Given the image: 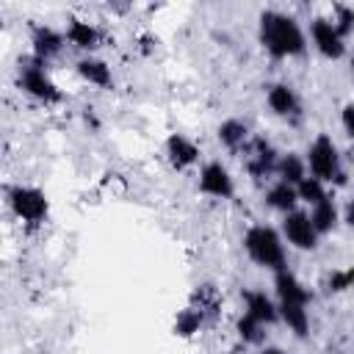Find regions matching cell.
<instances>
[{
  "instance_id": "cell-1",
  "label": "cell",
  "mask_w": 354,
  "mask_h": 354,
  "mask_svg": "<svg viewBox=\"0 0 354 354\" xmlns=\"http://www.w3.org/2000/svg\"><path fill=\"white\" fill-rule=\"evenodd\" d=\"M257 39L260 47L274 61L299 58L307 53V33L299 25V19L279 8H266L257 17Z\"/></svg>"
},
{
  "instance_id": "cell-2",
  "label": "cell",
  "mask_w": 354,
  "mask_h": 354,
  "mask_svg": "<svg viewBox=\"0 0 354 354\" xmlns=\"http://www.w3.org/2000/svg\"><path fill=\"white\" fill-rule=\"evenodd\" d=\"M304 166H307V174L315 177V180H321L324 185H329V183L332 185H346L348 183V171H346L340 147L335 144V138L329 133H318L307 144Z\"/></svg>"
},
{
  "instance_id": "cell-3",
  "label": "cell",
  "mask_w": 354,
  "mask_h": 354,
  "mask_svg": "<svg viewBox=\"0 0 354 354\" xmlns=\"http://www.w3.org/2000/svg\"><path fill=\"white\" fill-rule=\"evenodd\" d=\"M243 252L246 257L257 266V268H266V271H279V268H288V249H285V241L279 235V230H274L271 224H252L243 238Z\"/></svg>"
},
{
  "instance_id": "cell-4",
  "label": "cell",
  "mask_w": 354,
  "mask_h": 354,
  "mask_svg": "<svg viewBox=\"0 0 354 354\" xmlns=\"http://www.w3.org/2000/svg\"><path fill=\"white\" fill-rule=\"evenodd\" d=\"M17 86L19 91H25L30 100L36 102H44V105H58L64 100V91L58 88V83L50 77L47 72V64L36 61L33 55L28 58H19V66H17Z\"/></svg>"
},
{
  "instance_id": "cell-5",
  "label": "cell",
  "mask_w": 354,
  "mask_h": 354,
  "mask_svg": "<svg viewBox=\"0 0 354 354\" xmlns=\"http://www.w3.org/2000/svg\"><path fill=\"white\" fill-rule=\"evenodd\" d=\"M6 202L14 213V218H19L22 224L28 227H39L47 221V213H50V199L41 188L36 185H28V183H17L6 191Z\"/></svg>"
},
{
  "instance_id": "cell-6",
  "label": "cell",
  "mask_w": 354,
  "mask_h": 354,
  "mask_svg": "<svg viewBox=\"0 0 354 354\" xmlns=\"http://www.w3.org/2000/svg\"><path fill=\"white\" fill-rule=\"evenodd\" d=\"M196 188H199V194L207 196V199L230 202V199L235 196V177H232V171L227 169V163H221V160H207V163H202V169H199Z\"/></svg>"
},
{
  "instance_id": "cell-7",
  "label": "cell",
  "mask_w": 354,
  "mask_h": 354,
  "mask_svg": "<svg viewBox=\"0 0 354 354\" xmlns=\"http://www.w3.org/2000/svg\"><path fill=\"white\" fill-rule=\"evenodd\" d=\"M279 235H282V241H285L288 246H293V249H299V252H315V249H318V241H321V235L315 232V227H313L307 210H299V207L282 216Z\"/></svg>"
},
{
  "instance_id": "cell-8",
  "label": "cell",
  "mask_w": 354,
  "mask_h": 354,
  "mask_svg": "<svg viewBox=\"0 0 354 354\" xmlns=\"http://www.w3.org/2000/svg\"><path fill=\"white\" fill-rule=\"evenodd\" d=\"M313 41V47L326 58V61H340V58H346V53H348V39H343L340 33H337V28L332 25V19L329 17H315L313 22H310V39H307V44Z\"/></svg>"
},
{
  "instance_id": "cell-9",
  "label": "cell",
  "mask_w": 354,
  "mask_h": 354,
  "mask_svg": "<svg viewBox=\"0 0 354 354\" xmlns=\"http://www.w3.org/2000/svg\"><path fill=\"white\" fill-rule=\"evenodd\" d=\"M266 105L282 122H299L301 119V97L288 80H277V83L266 86Z\"/></svg>"
},
{
  "instance_id": "cell-10",
  "label": "cell",
  "mask_w": 354,
  "mask_h": 354,
  "mask_svg": "<svg viewBox=\"0 0 354 354\" xmlns=\"http://www.w3.org/2000/svg\"><path fill=\"white\" fill-rule=\"evenodd\" d=\"M243 155H246V171H249V177H252V180H268V177L274 174L279 149H277L268 138L252 136V141L246 144Z\"/></svg>"
},
{
  "instance_id": "cell-11",
  "label": "cell",
  "mask_w": 354,
  "mask_h": 354,
  "mask_svg": "<svg viewBox=\"0 0 354 354\" xmlns=\"http://www.w3.org/2000/svg\"><path fill=\"white\" fill-rule=\"evenodd\" d=\"M163 152H166V160H169V166H171L174 171H188V169H194V166L199 163V158H202L199 144H196L191 136L177 133V130L166 136Z\"/></svg>"
},
{
  "instance_id": "cell-12",
  "label": "cell",
  "mask_w": 354,
  "mask_h": 354,
  "mask_svg": "<svg viewBox=\"0 0 354 354\" xmlns=\"http://www.w3.org/2000/svg\"><path fill=\"white\" fill-rule=\"evenodd\" d=\"M66 47V39L53 25H33L30 28V55L41 64L55 61Z\"/></svg>"
},
{
  "instance_id": "cell-13",
  "label": "cell",
  "mask_w": 354,
  "mask_h": 354,
  "mask_svg": "<svg viewBox=\"0 0 354 354\" xmlns=\"http://www.w3.org/2000/svg\"><path fill=\"white\" fill-rule=\"evenodd\" d=\"M274 296L279 304H304L307 307L313 301V290L290 268L274 271Z\"/></svg>"
},
{
  "instance_id": "cell-14",
  "label": "cell",
  "mask_w": 354,
  "mask_h": 354,
  "mask_svg": "<svg viewBox=\"0 0 354 354\" xmlns=\"http://www.w3.org/2000/svg\"><path fill=\"white\" fill-rule=\"evenodd\" d=\"M64 39L72 47L83 50L86 55H94V50L102 44V30H100L97 22H88L83 17H69L66 19V28H64Z\"/></svg>"
},
{
  "instance_id": "cell-15",
  "label": "cell",
  "mask_w": 354,
  "mask_h": 354,
  "mask_svg": "<svg viewBox=\"0 0 354 354\" xmlns=\"http://www.w3.org/2000/svg\"><path fill=\"white\" fill-rule=\"evenodd\" d=\"M243 299V313L252 315L254 321H260L263 326H274L279 324V315H277V299L260 288H243L241 293Z\"/></svg>"
},
{
  "instance_id": "cell-16",
  "label": "cell",
  "mask_w": 354,
  "mask_h": 354,
  "mask_svg": "<svg viewBox=\"0 0 354 354\" xmlns=\"http://www.w3.org/2000/svg\"><path fill=\"white\" fill-rule=\"evenodd\" d=\"M75 72L83 83L94 86V88H113V72L108 66V61H102L100 55H83L75 61Z\"/></svg>"
},
{
  "instance_id": "cell-17",
  "label": "cell",
  "mask_w": 354,
  "mask_h": 354,
  "mask_svg": "<svg viewBox=\"0 0 354 354\" xmlns=\"http://www.w3.org/2000/svg\"><path fill=\"white\" fill-rule=\"evenodd\" d=\"M216 138L227 152H243L246 144L252 141V127H249V122L230 116L216 127Z\"/></svg>"
},
{
  "instance_id": "cell-18",
  "label": "cell",
  "mask_w": 354,
  "mask_h": 354,
  "mask_svg": "<svg viewBox=\"0 0 354 354\" xmlns=\"http://www.w3.org/2000/svg\"><path fill=\"white\" fill-rule=\"evenodd\" d=\"M307 216H310V221H313V227H315L318 235H332L337 230V224L343 221V213H340L337 202L332 199V194L326 199H321L318 205H313L307 210Z\"/></svg>"
},
{
  "instance_id": "cell-19",
  "label": "cell",
  "mask_w": 354,
  "mask_h": 354,
  "mask_svg": "<svg viewBox=\"0 0 354 354\" xmlns=\"http://www.w3.org/2000/svg\"><path fill=\"white\" fill-rule=\"evenodd\" d=\"M207 324H213V321L207 318V313L199 310L194 301H188V304L177 313V318H174V335H177V337H194V335H199Z\"/></svg>"
},
{
  "instance_id": "cell-20",
  "label": "cell",
  "mask_w": 354,
  "mask_h": 354,
  "mask_svg": "<svg viewBox=\"0 0 354 354\" xmlns=\"http://www.w3.org/2000/svg\"><path fill=\"white\" fill-rule=\"evenodd\" d=\"M274 174L279 183H288V185H296L307 177V166H304V155L301 152H279L277 158V166H274Z\"/></svg>"
},
{
  "instance_id": "cell-21",
  "label": "cell",
  "mask_w": 354,
  "mask_h": 354,
  "mask_svg": "<svg viewBox=\"0 0 354 354\" xmlns=\"http://www.w3.org/2000/svg\"><path fill=\"white\" fill-rule=\"evenodd\" d=\"M263 202H266V207H268V210H277V213H282V216L299 207L296 188H293V185H288V183H279V180H277V183H271V185L266 188Z\"/></svg>"
},
{
  "instance_id": "cell-22",
  "label": "cell",
  "mask_w": 354,
  "mask_h": 354,
  "mask_svg": "<svg viewBox=\"0 0 354 354\" xmlns=\"http://www.w3.org/2000/svg\"><path fill=\"white\" fill-rule=\"evenodd\" d=\"M277 315L279 321L288 326V332L293 337H307L310 335V310L304 304H279L277 301Z\"/></svg>"
},
{
  "instance_id": "cell-23",
  "label": "cell",
  "mask_w": 354,
  "mask_h": 354,
  "mask_svg": "<svg viewBox=\"0 0 354 354\" xmlns=\"http://www.w3.org/2000/svg\"><path fill=\"white\" fill-rule=\"evenodd\" d=\"M268 326H263L260 321H254L252 315H246V313H241L238 318H235V335H238V340L243 343V346H263L266 343V332Z\"/></svg>"
},
{
  "instance_id": "cell-24",
  "label": "cell",
  "mask_w": 354,
  "mask_h": 354,
  "mask_svg": "<svg viewBox=\"0 0 354 354\" xmlns=\"http://www.w3.org/2000/svg\"><path fill=\"white\" fill-rule=\"evenodd\" d=\"M293 188H296V196H299V202H304L307 207H313V205H318L321 199H326V196H329V188H326L321 180L310 177V174H307L301 183H296Z\"/></svg>"
},
{
  "instance_id": "cell-25",
  "label": "cell",
  "mask_w": 354,
  "mask_h": 354,
  "mask_svg": "<svg viewBox=\"0 0 354 354\" xmlns=\"http://www.w3.org/2000/svg\"><path fill=\"white\" fill-rule=\"evenodd\" d=\"M321 288L326 296H340L351 288V268H332L324 274L321 279Z\"/></svg>"
},
{
  "instance_id": "cell-26",
  "label": "cell",
  "mask_w": 354,
  "mask_h": 354,
  "mask_svg": "<svg viewBox=\"0 0 354 354\" xmlns=\"http://www.w3.org/2000/svg\"><path fill=\"white\" fill-rule=\"evenodd\" d=\"M332 25L337 28V33L343 39H348L351 30H354V8L351 6H337L335 8V17H332Z\"/></svg>"
},
{
  "instance_id": "cell-27",
  "label": "cell",
  "mask_w": 354,
  "mask_h": 354,
  "mask_svg": "<svg viewBox=\"0 0 354 354\" xmlns=\"http://www.w3.org/2000/svg\"><path fill=\"white\" fill-rule=\"evenodd\" d=\"M340 124H343V133L351 138L354 136V102H343V108H340Z\"/></svg>"
},
{
  "instance_id": "cell-28",
  "label": "cell",
  "mask_w": 354,
  "mask_h": 354,
  "mask_svg": "<svg viewBox=\"0 0 354 354\" xmlns=\"http://www.w3.org/2000/svg\"><path fill=\"white\" fill-rule=\"evenodd\" d=\"M257 354H285L279 346H260V351Z\"/></svg>"
},
{
  "instance_id": "cell-29",
  "label": "cell",
  "mask_w": 354,
  "mask_h": 354,
  "mask_svg": "<svg viewBox=\"0 0 354 354\" xmlns=\"http://www.w3.org/2000/svg\"><path fill=\"white\" fill-rule=\"evenodd\" d=\"M3 28H6V19H3V14H0V30H3Z\"/></svg>"
}]
</instances>
